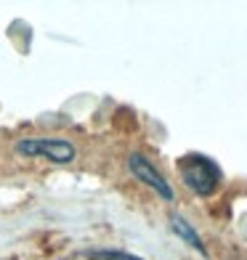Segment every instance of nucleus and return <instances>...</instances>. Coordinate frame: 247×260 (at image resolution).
<instances>
[{
    "label": "nucleus",
    "instance_id": "1",
    "mask_svg": "<svg viewBox=\"0 0 247 260\" xmlns=\"http://www.w3.org/2000/svg\"><path fill=\"white\" fill-rule=\"evenodd\" d=\"M178 173L183 183L192 188L197 197H210L218 191V186L223 181L221 168L205 154H186L178 162Z\"/></svg>",
    "mask_w": 247,
    "mask_h": 260
},
{
    "label": "nucleus",
    "instance_id": "2",
    "mask_svg": "<svg viewBox=\"0 0 247 260\" xmlns=\"http://www.w3.org/2000/svg\"><path fill=\"white\" fill-rule=\"evenodd\" d=\"M19 154H24V157L43 154L51 162H72L75 146L64 138H24V141H19Z\"/></svg>",
    "mask_w": 247,
    "mask_h": 260
},
{
    "label": "nucleus",
    "instance_id": "3",
    "mask_svg": "<svg viewBox=\"0 0 247 260\" xmlns=\"http://www.w3.org/2000/svg\"><path fill=\"white\" fill-rule=\"evenodd\" d=\"M128 168H131V173L136 175L141 183H146L149 188H155V191H157L162 199H173V197H175V194H173V188H170V183L162 178V173H160L146 157L131 154V157H128Z\"/></svg>",
    "mask_w": 247,
    "mask_h": 260
},
{
    "label": "nucleus",
    "instance_id": "4",
    "mask_svg": "<svg viewBox=\"0 0 247 260\" xmlns=\"http://www.w3.org/2000/svg\"><path fill=\"white\" fill-rule=\"evenodd\" d=\"M170 226H173V231L178 234V236H181L183 242H189V244L194 247L197 252H202V255H207V250H205V244H202V239H199V234H197V231H194V229H192V226H189V223H186V220H183L181 215H173V218H170Z\"/></svg>",
    "mask_w": 247,
    "mask_h": 260
},
{
    "label": "nucleus",
    "instance_id": "5",
    "mask_svg": "<svg viewBox=\"0 0 247 260\" xmlns=\"http://www.w3.org/2000/svg\"><path fill=\"white\" fill-rule=\"evenodd\" d=\"M88 257H93V260H141V257H136V255L112 252V250H107V252H88Z\"/></svg>",
    "mask_w": 247,
    "mask_h": 260
}]
</instances>
